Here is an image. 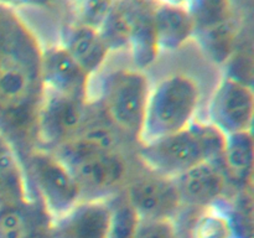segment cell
Instances as JSON below:
<instances>
[{"instance_id":"603a6c76","label":"cell","mask_w":254,"mask_h":238,"mask_svg":"<svg viewBox=\"0 0 254 238\" xmlns=\"http://www.w3.org/2000/svg\"><path fill=\"white\" fill-rule=\"evenodd\" d=\"M189 12L196 30H203L228 20V0H190Z\"/></svg>"},{"instance_id":"2e32d148","label":"cell","mask_w":254,"mask_h":238,"mask_svg":"<svg viewBox=\"0 0 254 238\" xmlns=\"http://www.w3.org/2000/svg\"><path fill=\"white\" fill-rule=\"evenodd\" d=\"M159 49L174 51L195 32L196 26L188 7L159 4L153 10Z\"/></svg>"},{"instance_id":"6da1fadb","label":"cell","mask_w":254,"mask_h":238,"mask_svg":"<svg viewBox=\"0 0 254 238\" xmlns=\"http://www.w3.org/2000/svg\"><path fill=\"white\" fill-rule=\"evenodd\" d=\"M37 39L0 4V134L25 154L37 143V116L46 88Z\"/></svg>"},{"instance_id":"83f0119b","label":"cell","mask_w":254,"mask_h":238,"mask_svg":"<svg viewBox=\"0 0 254 238\" xmlns=\"http://www.w3.org/2000/svg\"><path fill=\"white\" fill-rule=\"evenodd\" d=\"M159 2H160V4H165V5H173V6L188 7L190 0H159Z\"/></svg>"},{"instance_id":"4fadbf2b","label":"cell","mask_w":254,"mask_h":238,"mask_svg":"<svg viewBox=\"0 0 254 238\" xmlns=\"http://www.w3.org/2000/svg\"><path fill=\"white\" fill-rule=\"evenodd\" d=\"M183 205L207 207L223 195L226 178L212 163L205 161L174 178Z\"/></svg>"},{"instance_id":"277c9868","label":"cell","mask_w":254,"mask_h":238,"mask_svg":"<svg viewBox=\"0 0 254 238\" xmlns=\"http://www.w3.org/2000/svg\"><path fill=\"white\" fill-rule=\"evenodd\" d=\"M150 89L141 69H118L107 77L103 111L107 120L139 141Z\"/></svg>"},{"instance_id":"8fae6325","label":"cell","mask_w":254,"mask_h":238,"mask_svg":"<svg viewBox=\"0 0 254 238\" xmlns=\"http://www.w3.org/2000/svg\"><path fill=\"white\" fill-rule=\"evenodd\" d=\"M111 222L112 205L88 200L55 221L52 238H108Z\"/></svg>"},{"instance_id":"d4e9b609","label":"cell","mask_w":254,"mask_h":238,"mask_svg":"<svg viewBox=\"0 0 254 238\" xmlns=\"http://www.w3.org/2000/svg\"><path fill=\"white\" fill-rule=\"evenodd\" d=\"M116 0H76V16L79 25L99 30Z\"/></svg>"},{"instance_id":"4316f807","label":"cell","mask_w":254,"mask_h":238,"mask_svg":"<svg viewBox=\"0 0 254 238\" xmlns=\"http://www.w3.org/2000/svg\"><path fill=\"white\" fill-rule=\"evenodd\" d=\"M1 2H7V4L14 5H34V6H44V5H49L51 0H0Z\"/></svg>"},{"instance_id":"44dd1931","label":"cell","mask_w":254,"mask_h":238,"mask_svg":"<svg viewBox=\"0 0 254 238\" xmlns=\"http://www.w3.org/2000/svg\"><path fill=\"white\" fill-rule=\"evenodd\" d=\"M200 31L203 47H206L213 61L225 62L232 52L233 40H235V34L230 21L227 20Z\"/></svg>"},{"instance_id":"ba28073f","label":"cell","mask_w":254,"mask_h":238,"mask_svg":"<svg viewBox=\"0 0 254 238\" xmlns=\"http://www.w3.org/2000/svg\"><path fill=\"white\" fill-rule=\"evenodd\" d=\"M253 108L251 87L235 77H227L218 84L211 99V124L226 136L247 131L252 124Z\"/></svg>"},{"instance_id":"ac0fdd59","label":"cell","mask_w":254,"mask_h":238,"mask_svg":"<svg viewBox=\"0 0 254 238\" xmlns=\"http://www.w3.org/2000/svg\"><path fill=\"white\" fill-rule=\"evenodd\" d=\"M29 200L16 150L0 134V208Z\"/></svg>"},{"instance_id":"30bf717a","label":"cell","mask_w":254,"mask_h":238,"mask_svg":"<svg viewBox=\"0 0 254 238\" xmlns=\"http://www.w3.org/2000/svg\"><path fill=\"white\" fill-rule=\"evenodd\" d=\"M89 78L64 46L42 51V79L46 91L87 102Z\"/></svg>"},{"instance_id":"cb8c5ba5","label":"cell","mask_w":254,"mask_h":238,"mask_svg":"<svg viewBox=\"0 0 254 238\" xmlns=\"http://www.w3.org/2000/svg\"><path fill=\"white\" fill-rule=\"evenodd\" d=\"M139 217L126 198L112 205V222L108 238H135Z\"/></svg>"},{"instance_id":"484cf974","label":"cell","mask_w":254,"mask_h":238,"mask_svg":"<svg viewBox=\"0 0 254 238\" xmlns=\"http://www.w3.org/2000/svg\"><path fill=\"white\" fill-rule=\"evenodd\" d=\"M135 238H179L173 220H140Z\"/></svg>"},{"instance_id":"ffe728a7","label":"cell","mask_w":254,"mask_h":238,"mask_svg":"<svg viewBox=\"0 0 254 238\" xmlns=\"http://www.w3.org/2000/svg\"><path fill=\"white\" fill-rule=\"evenodd\" d=\"M222 156L233 176L247 178L253 168V140L251 130L226 136Z\"/></svg>"},{"instance_id":"8992f818","label":"cell","mask_w":254,"mask_h":238,"mask_svg":"<svg viewBox=\"0 0 254 238\" xmlns=\"http://www.w3.org/2000/svg\"><path fill=\"white\" fill-rule=\"evenodd\" d=\"M87 102L46 91L37 116V141L60 148L86 124Z\"/></svg>"},{"instance_id":"5b68a950","label":"cell","mask_w":254,"mask_h":238,"mask_svg":"<svg viewBox=\"0 0 254 238\" xmlns=\"http://www.w3.org/2000/svg\"><path fill=\"white\" fill-rule=\"evenodd\" d=\"M26 168L39 200L52 217H62L78 205L82 197L81 187L59 156L34 149L26 154Z\"/></svg>"},{"instance_id":"7402d4cb","label":"cell","mask_w":254,"mask_h":238,"mask_svg":"<svg viewBox=\"0 0 254 238\" xmlns=\"http://www.w3.org/2000/svg\"><path fill=\"white\" fill-rule=\"evenodd\" d=\"M192 238H238L232 220L218 211H208L198 216L192 227Z\"/></svg>"},{"instance_id":"9a60e30c","label":"cell","mask_w":254,"mask_h":238,"mask_svg":"<svg viewBox=\"0 0 254 238\" xmlns=\"http://www.w3.org/2000/svg\"><path fill=\"white\" fill-rule=\"evenodd\" d=\"M64 47L89 77L102 68L111 51L99 30L79 24L69 27Z\"/></svg>"},{"instance_id":"9c48e42d","label":"cell","mask_w":254,"mask_h":238,"mask_svg":"<svg viewBox=\"0 0 254 238\" xmlns=\"http://www.w3.org/2000/svg\"><path fill=\"white\" fill-rule=\"evenodd\" d=\"M81 187L82 196L106 195L121 187L128 176V164L118 151L94 154L67 165Z\"/></svg>"},{"instance_id":"e0dca14e","label":"cell","mask_w":254,"mask_h":238,"mask_svg":"<svg viewBox=\"0 0 254 238\" xmlns=\"http://www.w3.org/2000/svg\"><path fill=\"white\" fill-rule=\"evenodd\" d=\"M133 25L128 46L139 68L149 66L158 55L159 46L154 27L153 10L146 0H130Z\"/></svg>"},{"instance_id":"3957f363","label":"cell","mask_w":254,"mask_h":238,"mask_svg":"<svg viewBox=\"0 0 254 238\" xmlns=\"http://www.w3.org/2000/svg\"><path fill=\"white\" fill-rule=\"evenodd\" d=\"M200 101V89L191 77L174 74L150 91L140 134L148 144L183 130L192 123Z\"/></svg>"},{"instance_id":"52a82bcc","label":"cell","mask_w":254,"mask_h":238,"mask_svg":"<svg viewBox=\"0 0 254 238\" xmlns=\"http://www.w3.org/2000/svg\"><path fill=\"white\" fill-rule=\"evenodd\" d=\"M124 198L140 220H173L183 205L174 178L153 171L130 181Z\"/></svg>"},{"instance_id":"7c38bea8","label":"cell","mask_w":254,"mask_h":238,"mask_svg":"<svg viewBox=\"0 0 254 238\" xmlns=\"http://www.w3.org/2000/svg\"><path fill=\"white\" fill-rule=\"evenodd\" d=\"M54 223L39 198L0 208V238H52Z\"/></svg>"},{"instance_id":"5bb4252c","label":"cell","mask_w":254,"mask_h":238,"mask_svg":"<svg viewBox=\"0 0 254 238\" xmlns=\"http://www.w3.org/2000/svg\"><path fill=\"white\" fill-rule=\"evenodd\" d=\"M118 131L109 121H86L81 130L59 149V158L66 165L94 154L117 150Z\"/></svg>"},{"instance_id":"d6986e66","label":"cell","mask_w":254,"mask_h":238,"mask_svg":"<svg viewBox=\"0 0 254 238\" xmlns=\"http://www.w3.org/2000/svg\"><path fill=\"white\" fill-rule=\"evenodd\" d=\"M133 25L130 0L114 1L113 7L102 24L99 32L109 50H118L128 46Z\"/></svg>"},{"instance_id":"7a4b0ae2","label":"cell","mask_w":254,"mask_h":238,"mask_svg":"<svg viewBox=\"0 0 254 238\" xmlns=\"http://www.w3.org/2000/svg\"><path fill=\"white\" fill-rule=\"evenodd\" d=\"M226 135L212 124L191 123L183 130L139 150L141 160L153 173L174 178L205 161L222 156Z\"/></svg>"}]
</instances>
